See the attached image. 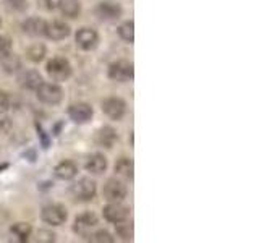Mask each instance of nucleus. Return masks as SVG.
I'll use <instances>...</instances> for the list:
<instances>
[{"label":"nucleus","mask_w":259,"mask_h":243,"mask_svg":"<svg viewBox=\"0 0 259 243\" xmlns=\"http://www.w3.org/2000/svg\"><path fill=\"white\" fill-rule=\"evenodd\" d=\"M46 73L55 83H65L73 76V65L65 57H52L46 65Z\"/></svg>","instance_id":"obj_1"},{"label":"nucleus","mask_w":259,"mask_h":243,"mask_svg":"<svg viewBox=\"0 0 259 243\" xmlns=\"http://www.w3.org/2000/svg\"><path fill=\"white\" fill-rule=\"evenodd\" d=\"M70 194L78 202H91L97 196V183L89 177H81L70 185Z\"/></svg>","instance_id":"obj_2"},{"label":"nucleus","mask_w":259,"mask_h":243,"mask_svg":"<svg viewBox=\"0 0 259 243\" xmlns=\"http://www.w3.org/2000/svg\"><path fill=\"white\" fill-rule=\"evenodd\" d=\"M36 97L39 102L46 105H60L65 97V91L60 83H55V81L46 83V81H42L36 89Z\"/></svg>","instance_id":"obj_3"},{"label":"nucleus","mask_w":259,"mask_h":243,"mask_svg":"<svg viewBox=\"0 0 259 243\" xmlns=\"http://www.w3.org/2000/svg\"><path fill=\"white\" fill-rule=\"evenodd\" d=\"M68 211L62 202H47L40 209V221L49 227H60L67 222Z\"/></svg>","instance_id":"obj_4"},{"label":"nucleus","mask_w":259,"mask_h":243,"mask_svg":"<svg viewBox=\"0 0 259 243\" xmlns=\"http://www.w3.org/2000/svg\"><path fill=\"white\" fill-rule=\"evenodd\" d=\"M107 76L110 81H115V83H130L135 78V65L123 59L115 60L109 65Z\"/></svg>","instance_id":"obj_5"},{"label":"nucleus","mask_w":259,"mask_h":243,"mask_svg":"<svg viewBox=\"0 0 259 243\" xmlns=\"http://www.w3.org/2000/svg\"><path fill=\"white\" fill-rule=\"evenodd\" d=\"M101 43V36L94 28L89 26H81L75 32V44L79 51L83 52H93L99 47Z\"/></svg>","instance_id":"obj_6"},{"label":"nucleus","mask_w":259,"mask_h":243,"mask_svg":"<svg viewBox=\"0 0 259 243\" xmlns=\"http://www.w3.org/2000/svg\"><path fill=\"white\" fill-rule=\"evenodd\" d=\"M128 194V186L126 183L118 177L107 178L102 186V196L107 202H115V201H123Z\"/></svg>","instance_id":"obj_7"},{"label":"nucleus","mask_w":259,"mask_h":243,"mask_svg":"<svg viewBox=\"0 0 259 243\" xmlns=\"http://www.w3.org/2000/svg\"><path fill=\"white\" fill-rule=\"evenodd\" d=\"M126 107H128L126 101L121 99V97H118V96L105 97V99L102 101V105H101L104 115L110 120H113V122H118L126 115Z\"/></svg>","instance_id":"obj_8"},{"label":"nucleus","mask_w":259,"mask_h":243,"mask_svg":"<svg viewBox=\"0 0 259 243\" xmlns=\"http://www.w3.org/2000/svg\"><path fill=\"white\" fill-rule=\"evenodd\" d=\"M94 13L101 21L113 23L123 16V7L117 2H113V0H102V2L96 5Z\"/></svg>","instance_id":"obj_9"},{"label":"nucleus","mask_w":259,"mask_h":243,"mask_svg":"<svg viewBox=\"0 0 259 243\" xmlns=\"http://www.w3.org/2000/svg\"><path fill=\"white\" fill-rule=\"evenodd\" d=\"M130 216H132V209H130V206L123 205V201L107 202V205L102 208V217L110 224L128 221Z\"/></svg>","instance_id":"obj_10"},{"label":"nucleus","mask_w":259,"mask_h":243,"mask_svg":"<svg viewBox=\"0 0 259 243\" xmlns=\"http://www.w3.org/2000/svg\"><path fill=\"white\" fill-rule=\"evenodd\" d=\"M67 113L75 125H88L94 117V109L88 102H73L68 105Z\"/></svg>","instance_id":"obj_11"},{"label":"nucleus","mask_w":259,"mask_h":243,"mask_svg":"<svg viewBox=\"0 0 259 243\" xmlns=\"http://www.w3.org/2000/svg\"><path fill=\"white\" fill-rule=\"evenodd\" d=\"M97 225H99V217H97V214L93 213V211H86V213H81L75 217L71 229L76 235H79V237H86L89 232L97 229Z\"/></svg>","instance_id":"obj_12"},{"label":"nucleus","mask_w":259,"mask_h":243,"mask_svg":"<svg viewBox=\"0 0 259 243\" xmlns=\"http://www.w3.org/2000/svg\"><path fill=\"white\" fill-rule=\"evenodd\" d=\"M70 34H71V28H70V24L65 21V20L55 18V20L47 21V24H46L44 36L47 39L54 40V43H59V40L67 39Z\"/></svg>","instance_id":"obj_13"},{"label":"nucleus","mask_w":259,"mask_h":243,"mask_svg":"<svg viewBox=\"0 0 259 243\" xmlns=\"http://www.w3.org/2000/svg\"><path fill=\"white\" fill-rule=\"evenodd\" d=\"M94 143L96 146L104 149H112L113 146L118 143V133L112 125H102L94 135Z\"/></svg>","instance_id":"obj_14"},{"label":"nucleus","mask_w":259,"mask_h":243,"mask_svg":"<svg viewBox=\"0 0 259 243\" xmlns=\"http://www.w3.org/2000/svg\"><path fill=\"white\" fill-rule=\"evenodd\" d=\"M16 83L21 89H26V91H36L37 86L42 83V75L34 70V68H29V70H21L20 73H16Z\"/></svg>","instance_id":"obj_15"},{"label":"nucleus","mask_w":259,"mask_h":243,"mask_svg":"<svg viewBox=\"0 0 259 243\" xmlns=\"http://www.w3.org/2000/svg\"><path fill=\"white\" fill-rule=\"evenodd\" d=\"M107 167H109V160H107V157H105L102 152L89 154L86 162H84V170H86L88 174L94 175V177L104 175L105 172H107Z\"/></svg>","instance_id":"obj_16"},{"label":"nucleus","mask_w":259,"mask_h":243,"mask_svg":"<svg viewBox=\"0 0 259 243\" xmlns=\"http://www.w3.org/2000/svg\"><path fill=\"white\" fill-rule=\"evenodd\" d=\"M46 24L47 21L40 16H29V18L23 20L21 31L29 37H42L46 32Z\"/></svg>","instance_id":"obj_17"},{"label":"nucleus","mask_w":259,"mask_h":243,"mask_svg":"<svg viewBox=\"0 0 259 243\" xmlns=\"http://www.w3.org/2000/svg\"><path fill=\"white\" fill-rule=\"evenodd\" d=\"M54 175L57 180L62 182H70L73 178H76L78 175V166L73 160H62L54 167Z\"/></svg>","instance_id":"obj_18"},{"label":"nucleus","mask_w":259,"mask_h":243,"mask_svg":"<svg viewBox=\"0 0 259 243\" xmlns=\"http://www.w3.org/2000/svg\"><path fill=\"white\" fill-rule=\"evenodd\" d=\"M113 172L115 177L121 178V180H130L132 182L135 178V162L130 157H120L113 164Z\"/></svg>","instance_id":"obj_19"},{"label":"nucleus","mask_w":259,"mask_h":243,"mask_svg":"<svg viewBox=\"0 0 259 243\" xmlns=\"http://www.w3.org/2000/svg\"><path fill=\"white\" fill-rule=\"evenodd\" d=\"M57 10L62 13L63 18L76 20L81 15V4H79V0H60Z\"/></svg>","instance_id":"obj_20"},{"label":"nucleus","mask_w":259,"mask_h":243,"mask_svg":"<svg viewBox=\"0 0 259 243\" xmlns=\"http://www.w3.org/2000/svg\"><path fill=\"white\" fill-rule=\"evenodd\" d=\"M0 67L7 73V75H16L23 70V62L18 55L8 54L4 59H0Z\"/></svg>","instance_id":"obj_21"},{"label":"nucleus","mask_w":259,"mask_h":243,"mask_svg":"<svg viewBox=\"0 0 259 243\" xmlns=\"http://www.w3.org/2000/svg\"><path fill=\"white\" fill-rule=\"evenodd\" d=\"M24 55H26V59L32 63H40L47 55V47L42 44V43H34L31 44L26 52H24Z\"/></svg>","instance_id":"obj_22"},{"label":"nucleus","mask_w":259,"mask_h":243,"mask_svg":"<svg viewBox=\"0 0 259 243\" xmlns=\"http://www.w3.org/2000/svg\"><path fill=\"white\" fill-rule=\"evenodd\" d=\"M10 232L15 235L18 241H29L32 237V225L29 222H15L10 227Z\"/></svg>","instance_id":"obj_23"},{"label":"nucleus","mask_w":259,"mask_h":243,"mask_svg":"<svg viewBox=\"0 0 259 243\" xmlns=\"http://www.w3.org/2000/svg\"><path fill=\"white\" fill-rule=\"evenodd\" d=\"M118 37L126 44H133L135 43V21L133 20H126L117 28Z\"/></svg>","instance_id":"obj_24"},{"label":"nucleus","mask_w":259,"mask_h":243,"mask_svg":"<svg viewBox=\"0 0 259 243\" xmlns=\"http://www.w3.org/2000/svg\"><path fill=\"white\" fill-rule=\"evenodd\" d=\"M84 240L91 243H113L115 241V237H113V233H110L107 229H97V230L89 232L84 237Z\"/></svg>","instance_id":"obj_25"},{"label":"nucleus","mask_w":259,"mask_h":243,"mask_svg":"<svg viewBox=\"0 0 259 243\" xmlns=\"http://www.w3.org/2000/svg\"><path fill=\"white\" fill-rule=\"evenodd\" d=\"M115 225V235L121 240V241H133V225L130 224L128 221L123 222H118V224H113Z\"/></svg>","instance_id":"obj_26"},{"label":"nucleus","mask_w":259,"mask_h":243,"mask_svg":"<svg viewBox=\"0 0 259 243\" xmlns=\"http://www.w3.org/2000/svg\"><path fill=\"white\" fill-rule=\"evenodd\" d=\"M4 4L8 10L16 13H21L28 8V0H4Z\"/></svg>","instance_id":"obj_27"},{"label":"nucleus","mask_w":259,"mask_h":243,"mask_svg":"<svg viewBox=\"0 0 259 243\" xmlns=\"http://www.w3.org/2000/svg\"><path fill=\"white\" fill-rule=\"evenodd\" d=\"M36 240L40 243H52L57 240V235L52 230H46V229H39L36 232Z\"/></svg>","instance_id":"obj_28"},{"label":"nucleus","mask_w":259,"mask_h":243,"mask_svg":"<svg viewBox=\"0 0 259 243\" xmlns=\"http://www.w3.org/2000/svg\"><path fill=\"white\" fill-rule=\"evenodd\" d=\"M8 54H12V39L0 34V59H4Z\"/></svg>","instance_id":"obj_29"},{"label":"nucleus","mask_w":259,"mask_h":243,"mask_svg":"<svg viewBox=\"0 0 259 243\" xmlns=\"http://www.w3.org/2000/svg\"><path fill=\"white\" fill-rule=\"evenodd\" d=\"M60 0H37V5L46 12H55L59 8Z\"/></svg>","instance_id":"obj_30"},{"label":"nucleus","mask_w":259,"mask_h":243,"mask_svg":"<svg viewBox=\"0 0 259 243\" xmlns=\"http://www.w3.org/2000/svg\"><path fill=\"white\" fill-rule=\"evenodd\" d=\"M36 130H37V136L40 138V143H42V148L49 149V148H51V136L46 133V130L39 124H36Z\"/></svg>","instance_id":"obj_31"},{"label":"nucleus","mask_w":259,"mask_h":243,"mask_svg":"<svg viewBox=\"0 0 259 243\" xmlns=\"http://www.w3.org/2000/svg\"><path fill=\"white\" fill-rule=\"evenodd\" d=\"M10 107H12V97H10V94L0 89V112H7Z\"/></svg>","instance_id":"obj_32"},{"label":"nucleus","mask_w":259,"mask_h":243,"mask_svg":"<svg viewBox=\"0 0 259 243\" xmlns=\"http://www.w3.org/2000/svg\"><path fill=\"white\" fill-rule=\"evenodd\" d=\"M13 124L10 117L5 115V112H0V133H8L12 130Z\"/></svg>","instance_id":"obj_33"},{"label":"nucleus","mask_w":259,"mask_h":243,"mask_svg":"<svg viewBox=\"0 0 259 243\" xmlns=\"http://www.w3.org/2000/svg\"><path fill=\"white\" fill-rule=\"evenodd\" d=\"M0 26H2V18H0Z\"/></svg>","instance_id":"obj_34"}]
</instances>
